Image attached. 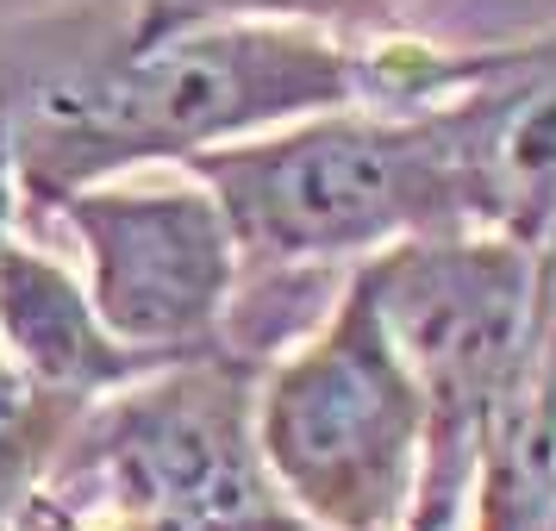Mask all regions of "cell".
Listing matches in <instances>:
<instances>
[{
  "instance_id": "cell-10",
  "label": "cell",
  "mask_w": 556,
  "mask_h": 531,
  "mask_svg": "<svg viewBox=\"0 0 556 531\" xmlns=\"http://www.w3.org/2000/svg\"><path fill=\"white\" fill-rule=\"evenodd\" d=\"M13 206H20V188H13V156H7V131H0V251L13 244Z\"/></svg>"
},
{
  "instance_id": "cell-7",
  "label": "cell",
  "mask_w": 556,
  "mask_h": 531,
  "mask_svg": "<svg viewBox=\"0 0 556 531\" xmlns=\"http://www.w3.org/2000/svg\"><path fill=\"white\" fill-rule=\"evenodd\" d=\"M0 356L81 401H101L151 369H169L119 344L94 313L88 281H76L56 256L31 251L20 238L0 251Z\"/></svg>"
},
{
  "instance_id": "cell-11",
  "label": "cell",
  "mask_w": 556,
  "mask_h": 531,
  "mask_svg": "<svg viewBox=\"0 0 556 531\" xmlns=\"http://www.w3.org/2000/svg\"><path fill=\"white\" fill-rule=\"evenodd\" d=\"M401 7H413V0H401Z\"/></svg>"
},
{
  "instance_id": "cell-12",
  "label": "cell",
  "mask_w": 556,
  "mask_h": 531,
  "mask_svg": "<svg viewBox=\"0 0 556 531\" xmlns=\"http://www.w3.org/2000/svg\"><path fill=\"white\" fill-rule=\"evenodd\" d=\"M0 531H7V526H0Z\"/></svg>"
},
{
  "instance_id": "cell-3",
  "label": "cell",
  "mask_w": 556,
  "mask_h": 531,
  "mask_svg": "<svg viewBox=\"0 0 556 531\" xmlns=\"http://www.w3.org/2000/svg\"><path fill=\"white\" fill-rule=\"evenodd\" d=\"M431 401L356 263L326 319L256 376V444L313 531H401L419 494Z\"/></svg>"
},
{
  "instance_id": "cell-5",
  "label": "cell",
  "mask_w": 556,
  "mask_h": 531,
  "mask_svg": "<svg viewBox=\"0 0 556 531\" xmlns=\"http://www.w3.org/2000/svg\"><path fill=\"white\" fill-rule=\"evenodd\" d=\"M51 219L76 231L106 331L156 363L226 351L231 306L251 281L219 194L188 181H94Z\"/></svg>"
},
{
  "instance_id": "cell-8",
  "label": "cell",
  "mask_w": 556,
  "mask_h": 531,
  "mask_svg": "<svg viewBox=\"0 0 556 531\" xmlns=\"http://www.w3.org/2000/svg\"><path fill=\"white\" fill-rule=\"evenodd\" d=\"M94 401L63 394L0 356V526H13L51 481L56 456Z\"/></svg>"
},
{
  "instance_id": "cell-2",
  "label": "cell",
  "mask_w": 556,
  "mask_h": 531,
  "mask_svg": "<svg viewBox=\"0 0 556 531\" xmlns=\"http://www.w3.org/2000/svg\"><path fill=\"white\" fill-rule=\"evenodd\" d=\"M181 169L219 194L251 276L326 263L356 269L431 231H476L438 106H331L188 156Z\"/></svg>"
},
{
  "instance_id": "cell-1",
  "label": "cell",
  "mask_w": 556,
  "mask_h": 531,
  "mask_svg": "<svg viewBox=\"0 0 556 531\" xmlns=\"http://www.w3.org/2000/svg\"><path fill=\"white\" fill-rule=\"evenodd\" d=\"M369 101V38L288 20L201 26L138 45L126 26H31L0 45V131L20 201L56 206L126 169Z\"/></svg>"
},
{
  "instance_id": "cell-4",
  "label": "cell",
  "mask_w": 556,
  "mask_h": 531,
  "mask_svg": "<svg viewBox=\"0 0 556 531\" xmlns=\"http://www.w3.org/2000/svg\"><path fill=\"white\" fill-rule=\"evenodd\" d=\"M263 363L226 344L101 394L70 431L45 494L126 513L144 531H313L256 444Z\"/></svg>"
},
{
  "instance_id": "cell-9",
  "label": "cell",
  "mask_w": 556,
  "mask_h": 531,
  "mask_svg": "<svg viewBox=\"0 0 556 531\" xmlns=\"http://www.w3.org/2000/svg\"><path fill=\"white\" fill-rule=\"evenodd\" d=\"M244 20H288L338 38H381L401 31V0H126V38H176L201 26H244Z\"/></svg>"
},
{
  "instance_id": "cell-6",
  "label": "cell",
  "mask_w": 556,
  "mask_h": 531,
  "mask_svg": "<svg viewBox=\"0 0 556 531\" xmlns=\"http://www.w3.org/2000/svg\"><path fill=\"white\" fill-rule=\"evenodd\" d=\"M431 106L451 126L469 226L556 256V26L451 51Z\"/></svg>"
}]
</instances>
